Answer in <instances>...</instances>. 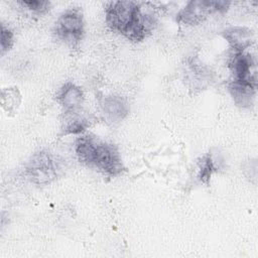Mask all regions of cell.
Listing matches in <instances>:
<instances>
[{
	"label": "cell",
	"instance_id": "obj_1",
	"mask_svg": "<svg viewBox=\"0 0 258 258\" xmlns=\"http://www.w3.org/2000/svg\"><path fill=\"white\" fill-rule=\"evenodd\" d=\"M75 151L81 163L96 168L108 177H115L124 169L118 147L93 134L78 137Z\"/></svg>",
	"mask_w": 258,
	"mask_h": 258
},
{
	"label": "cell",
	"instance_id": "obj_2",
	"mask_svg": "<svg viewBox=\"0 0 258 258\" xmlns=\"http://www.w3.org/2000/svg\"><path fill=\"white\" fill-rule=\"evenodd\" d=\"M53 33L72 48L79 45L84 35V17L78 7L62 12L55 21Z\"/></svg>",
	"mask_w": 258,
	"mask_h": 258
},
{
	"label": "cell",
	"instance_id": "obj_3",
	"mask_svg": "<svg viewBox=\"0 0 258 258\" xmlns=\"http://www.w3.org/2000/svg\"><path fill=\"white\" fill-rule=\"evenodd\" d=\"M140 3L134 1H111L105 8L108 26L123 35L132 26L139 10Z\"/></svg>",
	"mask_w": 258,
	"mask_h": 258
},
{
	"label": "cell",
	"instance_id": "obj_4",
	"mask_svg": "<svg viewBox=\"0 0 258 258\" xmlns=\"http://www.w3.org/2000/svg\"><path fill=\"white\" fill-rule=\"evenodd\" d=\"M58 163L46 150L34 153L26 164V174L35 184H47L58 175Z\"/></svg>",
	"mask_w": 258,
	"mask_h": 258
},
{
	"label": "cell",
	"instance_id": "obj_5",
	"mask_svg": "<svg viewBox=\"0 0 258 258\" xmlns=\"http://www.w3.org/2000/svg\"><path fill=\"white\" fill-rule=\"evenodd\" d=\"M230 4V1L191 0L177 13L176 20L183 24L197 25L203 22L213 12L227 11Z\"/></svg>",
	"mask_w": 258,
	"mask_h": 258
},
{
	"label": "cell",
	"instance_id": "obj_6",
	"mask_svg": "<svg viewBox=\"0 0 258 258\" xmlns=\"http://www.w3.org/2000/svg\"><path fill=\"white\" fill-rule=\"evenodd\" d=\"M228 63L232 74V81L258 86L256 59L250 53L232 50Z\"/></svg>",
	"mask_w": 258,
	"mask_h": 258
},
{
	"label": "cell",
	"instance_id": "obj_7",
	"mask_svg": "<svg viewBox=\"0 0 258 258\" xmlns=\"http://www.w3.org/2000/svg\"><path fill=\"white\" fill-rule=\"evenodd\" d=\"M92 124L91 116L83 112L81 108L75 110H64L61 121L60 131L62 135L81 134Z\"/></svg>",
	"mask_w": 258,
	"mask_h": 258
},
{
	"label": "cell",
	"instance_id": "obj_8",
	"mask_svg": "<svg viewBox=\"0 0 258 258\" xmlns=\"http://www.w3.org/2000/svg\"><path fill=\"white\" fill-rule=\"evenodd\" d=\"M101 112L108 123L116 124L126 118L129 113V105L123 97L111 95L102 100Z\"/></svg>",
	"mask_w": 258,
	"mask_h": 258
},
{
	"label": "cell",
	"instance_id": "obj_9",
	"mask_svg": "<svg viewBox=\"0 0 258 258\" xmlns=\"http://www.w3.org/2000/svg\"><path fill=\"white\" fill-rule=\"evenodd\" d=\"M222 36L228 41L234 51H245L254 40L253 31L244 26L229 27L222 32Z\"/></svg>",
	"mask_w": 258,
	"mask_h": 258
},
{
	"label": "cell",
	"instance_id": "obj_10",
	"mask_svg": "<svg viewBox=\"0 0 258 258\" xmlns=\"http://www.w3.org/2000/svg\"><path fill=\"white\" fill-rule=\"evenodd\" d=\"M84 98L83 90L79 86L70 82L64 84L56 94V101L64 108V110L81 108Z\"/></svg>",
	"mask_w": 258,
	"mask_h": 258
},
{
	"label": "cell",
	"instance_id": "obj_11",
	"mask_svg": "<svg viewBox=\"0 0 258 258\" xmlns=\"http://www.w3.org/2000/svg\"><path fill=\"white\" fill-rule=\"evenodd\" d=\"M228 90L234 102L238 106L242 108H248L253 104L257 87L230 80L228 84Z\"/></svg>",
	"mask_w": 258,
	"mask_h": 258
},
{
	"label": "cell",
	"instance_id": "obj_12",
	"mask_svg": "<svg viewBox=\"0 0 258 258\" xmlns=\"http://www.w3.org/2000/svg\"><path fill=\"white\" fill-rule=\"evenodd\" d=\"M216 170H218V166L216 165L212 154L207 153L199 161V179L203 183L208 184L210 182L212 174Z\"/></svg>",
	"mask_w": 258,
	"mask_h": 258
},
{
	"label": "cell",
	"instance_id": "obj_13",
	"mask_svg": "<svg viewBox=\"0 0 258 258\" xmlns=\"http://www.w3.org/2000/svg\"><path fill=\"white\" fill-rule=\"evenodd\" d=\"M21 96L17 88H5L2 90L1 94V102L2 107L8 112H15L17 107L20 104Z\"/></svg>",
	"mask_w": 258,
	"mask_h": 258
},
{
	"label": "cell",
	"instance_id": "obj_14",
	"mask_svg": "<svg viewBox=\"0 0 258 258\" xmlns=\"http://www.w3.org/2000/svg\"><path fill=\"white\" fill-rule=\"evenodd\" d=\"M21 5L27 7L29 10L36 13H43L50 7V2L45 0H23L19 2Z\"/></svg>",
	"mask_w": 258,
	"mask_h": 258
},
{
	"label": "cell",
	"instance_id": "obj_15",
	"mask_svg": "<svg viewBox=\"0 0 258 258\" xmlns=\"http://www.w3.org/2000/svg\"><path fill=\"white\" fill-rule=\"evenodd\" d=\"M13 44V32L6 27L4 24H1V53L8 51Z\"/></svg>",
	"mask_w": 258,
	"mask_h": 258
}]
</instances>
